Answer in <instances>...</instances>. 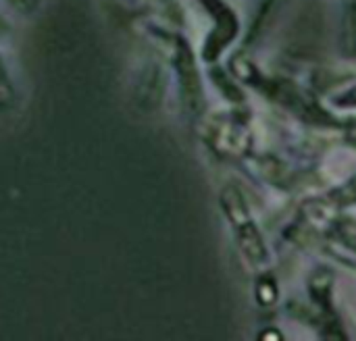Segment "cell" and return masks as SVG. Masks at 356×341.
I'll list each match as a JSON object with an SVG mask.
<instances>
[{
	"mask_svg": "<svg viewBox=\"0 0 356 341\" xmlns=\"http://www.w3.org/2000/svg\"><path fill=\"white\" fill-rule=\"evenodd\" d=\"M275 283L271 281V279H265L263 281V285H261V290H259V300L265 304V306H269L271 302H275Z\"/></svg>",
	"mask_w": 356,
	"mask_h": 341,
	"instance_id": "obj_4",
	"label": "cell"
},
{
	"mask_svg": "<svg viewBox=\"0 0 356 341\" xmlns=\"http://www.w3.org/2000/svg\"><path fill=\"white\" fill-rule=\"evenodd\" d=\"M353 204H356V177L348 179L344 185L332 190L323 198L311 202V210L317 217H327V215H334V213H338L346 206H353Z\"/></svg>",
	"mask_w": 356,
	"mask_h": 341,
	"instance_id": "obj_2",
	"label": "cell"
},
{
	"mask_svg": "<svg viewBox=\"0 0 356 341\" xmlns=\"http://www.w3.org/2000/svg\"><path fill=\"white\" fill-rule=\"evenodd\" d=\"M223 204H225V210L232 219L234 231L238 235V242H240L244 254L254 265H263L267 260V248L263 244V238H261L257 225L252 223V219L248 215V208H246L242 196L234 188H229L223 196Z\"/></svg>",
	"mask_w": 356,
	"mask_h": 341,
	"instance_id": "obj_1",
	"label": "cell"
},
{
	"mask_svg": "<svg viewBox=\"0 0 356 341\" xmlns=\"http://www.w3.org/2000/svg\"><path fill=\"white\" fill-rule=\"evenodd\" d=\"M334 254H338L340 260H344V263L356 267V242H346V240H342V244L334 250Z\"/></svg>",
	"mask_w": 356,
	"mask_h": 341,
	"instance_id": "obj_3",
	"label": "cell"
},
{
	"mask_svg": "<svg viewBox=\"0 0 356 341\" xmlns=\"http://www.w3.org/2000/svg\"><path fill=\"white\" fill-rule=\"evenodd\" d=\"M338 104H342V106H356V88L348 90L344 96H340L338 98Z\"/></svg>",
	"mask_w": 356,
	"mask_h": 341,
	"instance_id": "obj_5",
	"label": "cell"
}]
</instances>
